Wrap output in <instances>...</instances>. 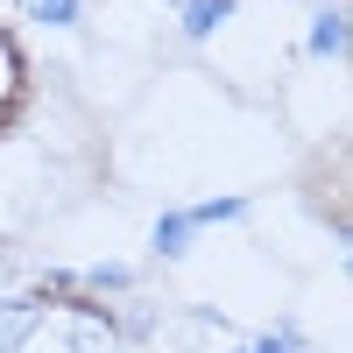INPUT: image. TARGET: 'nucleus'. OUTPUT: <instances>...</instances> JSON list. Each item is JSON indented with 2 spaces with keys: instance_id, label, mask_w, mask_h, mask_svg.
<instances>
[{
  "instance_id": "nucleus-1",
  "label": "nucleus",
  "mask_w": 353,
  "mask_h": 353,
  "mask_svg": "<svg viewBox=\"0 0 353 353\" xmlns=\"http://www.w3.org/2000/svg\"><path fill=\"white\" fill-rule=\"evenodd\" d=\"M0 353H128V318L85 283H28L0 297Z\"/></svg>"
},
{
  "instance_id": "nucleus-2",
  "label": "nucleus",
  "mask_w": 353,
  "mask_h": 353,
  "mask_svg": "<svg viewBox=\"0 0 353 353\" xmlns=\"http://www.w3.org/2000/svg\"><path fill=\"white\" fill-rule=\"evenodd\" d=\"M28 106H36V57H28L21 28L0 14V141L28 121Z\"/></svg>"
}]
</instances>
